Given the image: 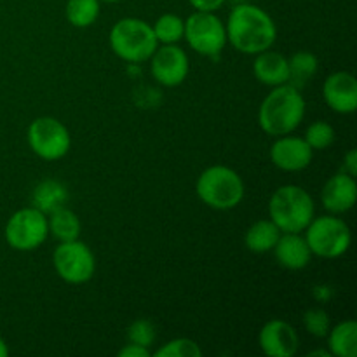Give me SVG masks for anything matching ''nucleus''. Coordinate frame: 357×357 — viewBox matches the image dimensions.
<instances>
[{
    "label": "nucleus",
    "instance_id": "1",
    "mask_svg": "<svg viewBox=\"0 0 357 357\" xmlns=\"http://www.w3.org/2000/svg\"><path fill=\"white\" fill-rule=\"evenodd\" d=\"M225 30L230 44L244 54H260L267 51L278 37L274 20L253 3L234 7Z\"/></svg>",
    "mask_w": 357,
    "mask_h": 357
},
{
    "label": "nucleus",
    "instance_id": "2",
    "mask_svg": "<svg viewBox=\"0 0 357 357\" xmlns=\"http://www.w3.org/2000/svg\"><path fill=\"white\" fill-rule=\"evenodd\" d=\"M305 115V100L296 87L289 84L275 86L261 103L258 112L260 128L271 136H284L295 131Z\"/></svg>",
    "mask_w": 357,
    "mask_h": 357
},
{
    "label": "nucleus",
    "instance_id": "3",
    "mask_svg": "<svg viewBox=\"0 0 357 357\" xmlns=\"http://www.w3.org/2000/svg\"><path fill=\"white\" fill-rule=\"evenodd\" d=\"M268 215L281 232L300 234L312 222L314 201L302 187L284 185L272 194Z\"/></svg>",
    "mask_w": 357,
    "mask_h": 357
},
{
    "label": "nucleus",
    "instance_id": "4",
    "mask_svg": "<svg viewBox=\"0 0 357 357\" xmlns=\"http://www.w3.org/2000/svg\"><path fill=\"white\" fill-rule=\"evenodd\" d=\"M157 37L152 26L138 17L117 21L110 31V45L115 54L129 63L149 59L157 49Z\"/></svg>",
    "mask_w": 357,
    "mask_h": 357
},
{
    "label": "nucleus",
    "instance_id": "5",
    "mask_svg": "<svg viewBox=\"0 0 357 357\" xmlns=\"http://www.w3.org/2000/svg\"><path fill=\"white\" fill-rule=\"evenodd\" d=\"M199 199L213 209H232L243 201L244 183L239 174L225 166H211L195 185Z\"/></svg>",
    "mask_w": 357,
    "mask_h": 357
},
{
    "label": "nucleus",
    "instance_id": "6",
    "mask_svg": "<svg viewBox=\"0 0 357 357\" xmlns=\"http://www.w3.org/2000/svg\"><path fill=\"white\" fill-rule=\"evenodd\" d=\"M307 244L321 258H338L351 246V230L347 223L335 216H319L307 227Z\"/></svg>",
    "mask_w": 357,
    "mask_h": 357
},
{
    "label": "nucleus",
    "instance_id": "7",
    "mask_svg": "<svg viewBox=\"0 0 357 357\" xmlns=\"http://www.w3.org/2000/svg\"><path fill=\"white\" fill-rule=\"evenodd\" d=\"M47 218L37 208H23L14 213L6 225V241L13 250H37L47 239Z\"/></svg>",
    "mask_w": 357,
    "mask_h": 357
},
{
    "label": "nucleus",
    "instance_id": "8",
    "mask_svg": "<svg viewBox=\"0 0 357 357\" xmlns=\"http://www.w3.org/2000/svg\"><path fill=\"white\" fill-rule=\"evenodd\" d=\"M52 264L59 278L70 284L87 282L93 278L96 268L93 251L79 239L65 241L59 244L52 255Z\"/></svg>",
    "mask_w": 357,
    "mask_h": 357
},
{
    "label": "nucleus",
    "instance_id": "9",
    "mask_svg": "<svg viewBox=\"0 0 357 357\" xmlns=\"http://www.w3.org/2000/svg\"><path fill=\"white\" fill-rule=\"evenodd\" d=\"M188 45L195 52L204 56H215L225 47L227 30L220 17L213 13H202L195 10L188 20L185 21V33Z\"/></svg>",
    "mask_w": 357,
    "mask_h": 357
},
{
    "label": "nucleus",
    "instance_id": "10",
    "mask_svg": "<svg viewBox=\"0 0 357 357\" xmlns=\"http://www.w3.org/2000/svg\"><path fill=\"white\" fill-rule=\"evenodd\" d=\"M30 149L40 159L58 160L70 150V132L59 121L52 117H38L28 128Z\"/></svg>",
    "mask_w": 357,
    "mask_h": 357
},
{
    "label": "nucleus",
    "instance_id": "11",
    "mask_svg": "<svg viewBox=\"0 0 357 357\" xmlns=\"http://www.w3.org/2000/svg\"><path fill=\"white\" fill-rule=\"evenodd\" d=\"M152 75L159 84L167 87L180 86L188 75V56L181 47L166 44L155 49L152 56Z\"/></svg>",
    "mask_w": 357,
    "mask_h": 357
},
{
    "label": "nucleus",
    "instance_id": "12",
    "mask_svg": "<svg viewBox=\"0 0 357 357\" xmlns=\"http://www.w3.org/2000/svg\"><path fill=\"white\" fill-rule=\"evenodd\" d=\"M312 153L305 139L284 135L272 145L271 159L282 171H302L312 162Z\"/></svg>",
    "mask_w": 357,
    "mask_h": 357
},
{
    "label": "nucleus",
    "instance_id": "13",
    "mask_svg": "<svg viewBox=\"0 0 357 357\" xmlns=\"http://www.w3.org/2000/svg\"><path fill=\"white\" fill-rule=\"evenodd\" d=\"M323 96L328 107L338 114H352L357 108V80L352 73L337 72L324 80Z\"/></svg>",
    "mask_w": 357,
    "mask_h": 357
},
{
    "label": "nucleus",
    "instance_id": "14",
    "mask_svg": "<svg viewBox=\"0 0 357 357\" xmlns=\"http://www.w3.org/2000/svg\"><path fill=\"white\" fill-rule=\"evenodd\" d=\"M261 351L271 357H291L298 351V337L291 324L284 321H268L260 331Z\"/></svg>",
    "mask_w": 357,
    "mask_h": 357
},
{
    "label": "nucleus",
    "instance_id": "15",
    "mask_svg": "<svg viewBox=\"0 0 357 357\" xmlns=\"http://www.w3.org/2000/svg\"><path fill=\"white\" fill-rule=\"evenodd\" d=\"M357 185L347 173H338L326 181L321 192V201L330 213H345L356 204Z\"/></svg>",
    "mask_w": 357,
    "mask_h": 357
},
{
    "label": "nucleus",
    "instance_id": "16",
    "mask_svg": "<svg viewBox=\"0 0 357 357\" xmlns=\"http://www.w3.org/2000/svg\"><path fill=\"white\" fill-rule=\"evenodd\" d=\"M275 258L279 264L289 271H300L309 265L312 251L309 244L300 234L286 232L284 236H279L278 243L274 246Z\"/></svg>",
    "mask_w": 357,
    "mask_h": 357
},
{
    "label": "nucleus",
    "instance_id": "17",
    "mask_svg": "<svg viewBox=\"0 0 357 357\" xmlns=\"http://www.w3.org/2000/svg\"><path fill=\"white\" fill-rule=\"evenodd\" d=\"M255 77L260 80L261 84L267 86H282L288 84L289 79V68H288V59L282 54L274 51H264L257 54L253 65Z\"/></svg>",
    "mask_w": 357,
    "mask_h": 357
},
{
    "label": "nucleus",
    "instance_id": "18",
    "mask_svg": "<svg viewBox=\"0 0 357 357\" xmlns=\"http://www.w3.org/2000/svg\"><path fill=\"white\" fill-rule=\"evenodd\" d=\"M66 201H68V192H66L65 185L56 180L40 181L31 195L33 208H37L44 215H51L56 209L63 208Z\"/></svg>",
    "mask_w": 357,
    "mask_h": 357
},
{
    "label": "nucleus",
    "instance_id": "19",
    "mask_svg": "<svg viewBox=\"0 0 357 357\" xmlns=\"http://www.w3.org/2000/svg\"><path fill=\"white\" fill-rule=\"evenodd\" d=\"M279 236H281V230L275 227L272 220H260L248 229L244 243H246L248 250H251L253 253H267V251L274 250Z\"/></svg>",
    "mask_w": 357,
    "mask_h": 357
},
{
    "label": "nucleus",
    "instance_id": "20",
    "mask_svg": "<svg viewBox=\"0 0 357 357\" xmlns=\"http://www.w3.org/2000/svg\"><path fill=\"white\" fill-rule=\"evenodd\" d=\"M330 333V352L337 357L357 356V324L356 321H344L337 324Z\"/></svg>",
    "mask_w": 357,
    "mask_h": 357
},
{
    "label": "nucleus",
    "instance_id": "21",
    "mask_svg": "<svg viewBox=\"0 0 357 357\" xmlns=\"http://www.w3.org/2000/svg\"><path fill=\"white\" fill-rule=\"evenodd\" d=\"M317 61L316 56L309 51H298L296 54L291 56V59H288V68H289V86L300 87L307 86L310 79H312L314 73L317 72Z\"/></svg>",
    "mask_w": 357,
    "mask_h": 357
},
{
    "label": "nucleus",
    "instance_id": "22",
    "mask_svg": "<svg viewBox=\"0 0 357 357\" xmlns=\"http://www.w3.org/2000/svg\"><path fill=\"white\" fill-rule=\"evenodd\" d=\"M47 225H49V230L52 232V236H54L56 239L61 241V243H65V241L79 239V234H80L79 218H77L75 213L66 209L65 206L51 213V218L47 220Z\"/></svg>",
    "mask_w": 357,
    "mask_h": 357
},
{
    "label": "nucleus",
    "instance_id": "23",
    "mask_svg": "<svg viewBox=\"0 0 357 357\" xmlns=\"http://www.w3.org/2000/svg\"><path fill=\"white\" fill-rule=\"evenodd\" d=\"M66 20L77 28H87L98 20L100 0H68L65 7Z\"/></svg>",
    "mask_w": 357,
    "mask_h": 357
},
{
    "label": "nucleus",
    "instance_id": "24",
    "mask_svg": "<svg viewBox=\"0 0 357 357\" xmlns=\"http://www.w3.org/2000/svg\"><path fill=\"white\" fill-rule=\"evenodd\" d=\"M152 30L155 33L157 42H162V44H176L178 40L183 38L185 21L180 16H176V14H162L155 21Z\"/></svg>",
    "mask_w": 357,
    "mask_h": 357
},
{
    "label": "nucleus",
    "instance_id": "25",
    "mask_svg": "<svg viewBox=\"0 0 357 357\" xmlns=\"http://www.w3.org/2000/svg\"><path fill=\"white\" fill-rule=\"evenodd\" d=\"M305 142L312 150H324L335 142V129L328 122L317 121L309 126L305 132Z\"/></svg>",
    "mask_w": 357,
    "mask_h": 357
},
{
    "label": "nucleus",
    "instance_id": "26",
    "mask_svg": "<svg viewBox=\"0 0 357 357\" xmlns=\"http://www.w3.org/2000/svg\"><path fill=\"white\" fill-rule=\"evenodd\" d=\"M155 357H201L202 351L194 340L188 338H176V340L167 342L164 347L153 354Z\"/></svg>",
    "mask_w": 357,
    "mask_h": 357
},
{
    "label": "nucleus",
    "instance_id": "27",
    "mask_svg": "<svg viewBox=\"0 0 357 357\" xmlns=\"http://www.w3.org/2000/svg\"><path fill=\"white\" fill-rule=\"evenodd\" d=\"M128 338L129 344H138L143 347H150L155 340V328L150 321L146 319H138L129 326L128 330Z\"/></svg>",
    "mask_w": 357,
    "mask_h": 357
},
{
    "label": "nucleus",
    "instance_id": "28",
    "mask_svg": "<svg viewBox=\"0 0 357 357\" xmlns=\"http://www.w3.org/2000/svg\"><path fill=\"white\" fill-rule=\"evenodd\" d=\"M303 324H305V330L317 338L326 337L330 331V317L323 309L307 310L303 316Z\"/></svg>",
    "mask_w": 357,
    "mask_h": 357
},
{
    "label": "nucleus",
    "instance_id": "29",
    "mask_svg": "<svg viewBox=\"0 0 357 357\" xmlns=\"http://www.w3.org/2000/svg\"><path fill=\"white\" fill-rule=\"evenodd\" d=\"M195 10H202V13H215L216 9L223 6L225 0H188Z\"/></svg>",
    "mask_w": 357,
    "mask_h": 357
},
{
    "label": "nucleus",
    "instance_id": "30",
    "mask_svg": "<svg viewBox=\"0 0 357 357\" xmlns=\"http://www.w3.org/2000/svg\"><path fill=\"white\" fill-rule=\"evenodd\" d=\"M119 356L122 357H149V347H143V345L138 344H128L124 349L119 351Z\"/></svg>",
    "mask_w": 357,
    "mask_h": 357
},
{
    "label": "nucleus",
    "instance_id": "31",
    "mask_svg": "<svg viewBox=\"0 0 357 357\" xmlns=\"http://www.w3.org/2000/svg\"><path fill=\"white\" fill-rule=\"evenodd\" d=\"M344 167H345L344 173L351 174L352 178H356V174H357V150L352 149L351 152H349L347 155H345Z\"/></svg>",
    "mask_w": 357,
    "mask_h": 357
},
{
    "label": "nucleus",
    "instance_id": "32",
    "mask_svg": "<svg viewBox=\"0 0 357 357\" xmlns=\"http://www.w3.org/2000/svg\"><path fill=\"white\" fill-rule=\"evenodd\" d=\"M7 354H9V349H7L6 342H3L2 338H0V357H6Z\"/></svg>",
    "mask_w": 357,
    "mask_h": 357
},
{
    "label": "nucleus",
    "instance_id": "33",
    "mask_svg": "<svg viewBox=\"0 0 357 357\" xmlns=\"http://www.w3.org/2000/svg\"><path fill=\"white\" fill-rule=\"evenodd\" d=\"M316 356L330 357V356H331V352H328V351H314V352H310V354H309V357H316Z\"/></svg>",
    "mask_w": 357,
    "mask_h": 357
},
{
    "label": "nucleus",
    "instance_id": "34",
    "mask_svg": "<svg viewBox=\"0 0 357 357\" xmlns=\"http://www.w3.org/2000/svg\"><path fill=\"white\" fill-rule=\"evenodd\" d=\"M103 2H108V3H115V2H121V0H103Z\"/></svg>",
    "mask_w": 357,
    "mask_h": 357
}]
</instances>
